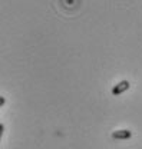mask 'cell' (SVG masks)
<instances>
[{
	"mask_svg": "<svg viewBox=\"0 0 142 149\" xmlns=\"http://www.w3.org/2000/svg\"><path fill=\"white\" fill-rule=\"evenodd\" d=\"M3 132H4V125L0 123V139H1V136H3Z\"/></svg>",
	"mask_w": 142,
	"mask_h": 149,
	"instance_id": "cell-3",
	"label": "cell"
},
{
	"mask_svg": "<svg viewBox=\"0 0 142 149\" xmlns=\"http://www.w3.org/2000/svg\"><path fill=\"white\" fill-rule=\"evenodd\" d=\"M4 102H6V99H4L3 96H0V108H1V106L4 105Z\"/></svg>",
	"mask_w": 142,
	"mask_h": 149,
	"instance_id": "cell-4",
	"label": "cell"
},
{
	"mask_svg": "<svg viewBox=\"0 0 142 149\" xmlns=\"http://www.w3.org/2000/svg\"><path fill=\"white\" fill-rule=\"evenodd\" d=\"M128 89H129V82H128V80H122V82H119L118 85L113 86L112 93H113V95H121V93H124L125 91H128Z\"/></svg>",
	"mask_w": 142,
	"mask_h": 149,
	"instance_id": "cell-1",
	"label": "cell"
},
{
	"mask_svg": "<svg viewBox=\"0 0 142 149\" xmlns=\"http://www.w3.org/2000/svg\"><path fill=\"white\" fill-rule=\"evenodd\" d=\"M132 136V132L131 130H115L113 133H112V138L113 139H129Z\"/></svg>",
	"mask_w": 142,
	"mask_h": 149,
	"instance_id": "cell-2",
	"label": "cell"
}]
</instances>
